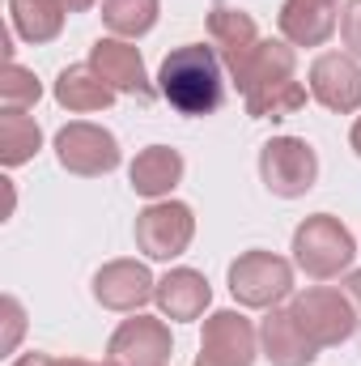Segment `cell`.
<instances>
[{"label": "cell", "instance_id": "277c9868", "mask_svg": "<svg viewBox=\"0 0 361 366\" xmlns=\"http://www.w3.org/2000/svg\"><path fill=\"white\" fill-rule=\"evenodd\" d=\"M289 311H293L298 328H302L319 350L345 345V341L357 332V311H353L349 294L336 290V285H310V290L293 294V298H289Z\"/></svg>", "mask_w": 361, "mask_h": 366}, {"label": "cell", "instance_id": "6da1fadb", "mask_svg": "<svg viewBox=\"0 0 361 366\" xmlns=\"http://www.w3.org/2000/svg\"><path fill=\"white\" fill-rule=\"evenodd\" d=\"M158 94L179 111V115H213L225 102V64L213 47L204 43H183L175 47L162 69H158Z\"/></svg>", "mask_w": 361, "mask_h": 366}, {"label": "cell", "instance_id": "9a60e30c", "mask_svg": "<svg viewBox=\"0 0 361 366\" xmlns=\"http://www.w3.org/2000/svg\"><path fill=\"white\" fill-rule=\"evenodd\" d=\"M208 39H213V51L221 56L225 73L234 77L247 64V56L260 47V26H255L251 13H243L234 4H213V13H208Z\"/></svg>", "mask_w": 361, "mask_h": 366}, {"label": "cell", "instance_id": "2e32d148", "mask_svg": "<svg viewBox=\"0 0 361 366\" xmlns=\"http://www.w3.org/2000/svg\"><path fill=\"white\" fill-rule=\"evenodd\" d=\"M260 354L272 366H315L319 345L298 328L289 307H272L268 315L260 320Z\"/></svg>", "mask_w": 361, "mask_h": 366}, {"label": "cell", "instance_id": "7a4b0ae2", "mask_svg": "<svg viewBox=\"0 0 361 366\" xmlns=\"http://www.w3.org/2000/svg\"><path fill=\"white\" fill-rule=\"evenodd\" d=\"M289 252H293V264L306 277L332 281V277H340V273L353 269L357 239H353V230H349L340 217H332V213H310V217L298 222Z\"/></svg>", "mask_w": 361, "mask_h": 366}, {"label": "cell", "instance_id": "cb8c5ba5", "mask_svg": "<svg viewBox=\"0 0 361 366\" xmlns=\"http://www.w3.org/2000/svg\"><path fill=\"white\" fill-rule=\"evenodd\" d=\"M39 98H43V81L30 69H21L17 60H9L0 69V107L4 111H30Z\"/></svg>", "mask_w": 361, "mask_h": 366}, {"label": "cell", "instance_id": "5b68a950", "mask_svg": "<svg viewBox=\"0 0 361 366\" xmlns=\"http://www.w3.org/2000/svg\"><path fill=\"white\" fill-rule=\"evenodd\" d=\"M56 162L77 179H102L123 162V149L111 128L90 124V119H73L56 132Z\"/></svg>", "mask_w": 361, "mask_h": 366}, {"label": "cell", "instance_id": "603a6c76", "mask_svg": "<svg viewBox=\"0 0 361 366\" xmlns=\"http://www.w3.org/2000/svg\"><path fill=\"white\" fill-rule=\"evenodd\" d=\"M306 98H310V90L293 77V81L260 94V98H247V115L251 119H289V115H298L306 107Z\"/></svg>", "mask_w": 361, "mask_h": 366}, {"label": "cell", "instance_id": "30bf717a", "mask_svg": "<svg viewBox=\"0 0 361 366\" xmlns=\"http://www.w3.org/2000/svg\"><path fill=\"white\" fill-rule=\"evenodd\" d=\"M106 354H111V362H119V366H171L175 341H171L166 320H153V315L136 311L132 320H123L111 332Z\"/></svg>", "mask_w": 361, "mask_h": 366}, {"label": "cell", "instance_id": "ac0fdd59", "mask_svg": "<svg viewBox=\"0 0 361 366\" xmlns=\"http://www.w3.org/2000/svg\"><path fill=\"white\" fill-rule=\"evenodd\" d=\"M183 171H187V162H183L179 149H171V145H149V149H141V154L132 158L128 183H132V192L145 196V200H166V196L183 183Z\"/></svg>", "mask_w": 361, "mask_h": 366}, {"label": "cell", "instance_id": "4fadbf2b", "mask_svg": "<svg viewBox=\"0 0 361 366\" xmlns=\"http://www.w3.org/2000/svg\"><path fill=\"white\" fill-rule=\"evenodd\" d=\"M293 73H298V51H293V43H285V39H260V47H255V51L247 56V64L234 73V86H238L243 102H247V98H260V94L293 81Z\"/></svg>", "mask_w": 361, "mask_h": 366}, {"label": "cell", "instance_id": "484cf974", "mask_svg": "<svg viewBox=\"0 0 361 366\" xmlns=\"http://www.w3.org/2000/svg\"><path fill=\"white\" fill-rule=\"evenodd\" d=\"M0 307H4V341H0V350H4V354H13V350H17V341H21V328H26V311H21V302H17L13 294H9Z\"/></svg>", "mask_w": 361, "mask_h": 366}, {"label": "cell", "instance_id": "ba28073f", "mask_svg": "<svg viewBox=\"0 0 361 366\" xmlns=\"http://www.w3.org/2000/svg\"><path fill=\"white\" fill-rule=\"evenodd\" d=\"M90 69L111 86L115 94H128V98H141V102H153V98H162L158 86L149 81V73H145V60H141V47L136 43H128V39H115V34H106V39H93L90 47Z\"/></svg>", "mask_w": 361, "mask_h": 366}, {"label": "cell", "instance_id": "ffe728a7", "mask_svg": "<svg viewBox=\"0 0 361 366\" xmlns=\"http://www.w3.org/2000/svg\"><path fill=\"white\" fill-rule=\"evenodd\" d=\"M64 4L60 0H9V26L26 43H56L64 30Z\"/></svg>", "mask_w": 361, "mask_h": 366}, {"label": "cell", "instance_id": "7c38bea8", "mask_svg": "<svg viewBox=\"0 0 361 366\" xmlns=\"http://www.w3.org/2000/svg\"><path fill=\"white\" fill-rule=\"evenodd\" d=\"M200 354L217 366H251L260 358V328L243 311H213L204 320Z\"/></svg>", "mask_w": 361, "mask_h": 366}, {"label": "cell", "instance_id": "44dd1931", "mask_svg": "<svg viewBox=\"0 0 361 366\" xmlns=\"http://www.w3.org/2000/svg\"><path fill=\"white\" fill-rule=\"evenodd\" d=\"M43 149V128L26 115V111H4L0 115V167H26L34 154Z\"/></svg>", "mask_w": 361, "mask_h": 366}, {"label": "cell", "instance_id": "52a82bcc", "mask_svg": "<svg viewBox=\"0 0 361 366\" xmlns=\"http://www.w3.org/2000/svg\"><path fill=\"white\" fill-rule=\"evenodd\" d=\"M260 183L280 200H298L319 183V154L302 137H272L260 149Z\"/></svg>", "mask_w": 361, "mask_h": 366}, {"label": "cell", "instance_id": "7402d4cb", "mask_svg": "<svg viewBox=\"0 0 361 366\" xmlns=\"http://www.w3.org/2000/svg\"><path fill=\"white\" fill-rule=\"evenodd\" d=\"M158 13H162V0H102V26L128 43L145 39L158 26Z\"/></svg>", "mask_w": 361, "mask_h": 366}, {"label": "cell", "instance_id": "d6a6232c", "mask_svg": "<svg viewBox=\"0 0 361 366\" xmlns=\"http://www.w3.org/2000/svg\"><path fill=\"white\" fill-rule=\"evenodd\" d=\"M319 4H340V0H319Z\"/></svg>", "mask_w": 361, "mask_h": 366}, {"label": "cell", "instance_id": "5bb4252c", "mask_svg": "<svg viewBox=\"0 0 361 366\" xmlns=\"http://www.w3.org/2000/svg\"><path fill=\"white\" fill-rule=\"evenodd\" d=\"M153 302H158L162 320H171V324H195L208 311V302H213V285H208V277L200 273V269L179 264L166 277H158Z\"/></svg>", "mask_w": 361, "mask_h": 366}, {"label": "cell", "instance_id": "4dcf8cb0", "mask_svg": "<svg viewBox=\"0 0 361 366\" xmlns=\"http://www.w3.org/2000/svg\"><path fill=\"white\" fill-rule=\"evenodd\" d=\"M191 366H217V362H208V358H204V354H200V358H195V362Z\"/></svg>", "mask_w": 361, "mask_h": 366}, {"label": "cell", "instance_id": "e0dca14e", "mask_svg": "<svg viewBox=\"0 0 361 366\" xmlns=\"http://www.w3.org/2000/svg\"><path fill=\"white\" fill-rule=\"evenodd\" d=\"M276 26H280V39L293 43V47H323L340 30V17H336V4L285 0L280 13H276Z\"/></svg>", "mask_w": 361, "mask_h": 366}, {"label": "cell", "instance_id": "4316f807", "mask_svg": "<svg viewBox=\"0 0 361 366\" xmlns=\"http://www.w3.org/2000/svg\"><path fill=\"white\" fill-rule=\"evenodd\" d=\"M9 366H86V358H68V362H64V358H51V354H39V350H34V354L13 358Z\"/></svg>", "mask_w": 361, "mask_h": 366}, {"label": "cell", "instance_id": "83f0119b", "mask_svg": "<svg viewBox=\"0 0 361 366\" xmlns=\"http://www.w3.org/2000/svg\"><path fill=\"white\" fill-rule=\"evenodd\" d=\"M340 290L349 294V302H353V311H357V328H361V269H349Z\"/></svg>", "mask_w": 361, "mask_h": 366}, {"label": "cell", "instance_id": "8992f818", "mask_svg": "<svg viewBox=\"0 0 361 366\" xmlns=\"http://www.w3.org/2000/svg\"><path fill=\"white\" fill-rule=\"evenodd\" d=\"M132 234H136V247L145 252V260H166L171 264L195 239V213H191V204L171 200V196L166 200H149L136 213Z\"/></svg>", "mask_w": 361, "mask_h": 366}, {"label": "cell", "instance_id": "f1b7e54d", "mask_svg": "<svg viewBox=\"0 0 361 366\" xmlns=\"http://www.w3.org/2000/svg\"><path fill=\"white\" fill-rule=\"evenodd\" d=\"M349 145H353V154L361 158V115L353 119V128H349Z\"/></svg>", "mask_w": 361, "mask_h": 366}, {"label": "cell", "instance_id": "3957f363", "mask_svg": "<svg viewBox=\"0 0 361 366\" xmlns=\"http://www.w3.org/2000/svg\"><path fill=\"white\" fill-rule=\"evenodd\" d=\"M225 277H230L234 302L251 307V311H272L293 294V264L285 256H276V252H264V247L243 252Z\"/></svg>", "mask_w": 361, "mask_h": 366}, {"label": "cell", "instance_id": "d4e9b609", "mask_svg": "<svg viewBox=\"0 0 361 366\" xmlns=\"http://www.w3.org/2000/svg\"><path fill=\"white\" fill-rule=\"evenodd\" d=\"M340 43L345 51L361 60V0H345V13H340Z\"/></svg>", "mask_w": 361, "mask_h": 366}, {"label": "cell", "instance_id": "d6986e66", "mask_svg": "<svg viewBox=\"0 0 361 366\" xmlns=\"http://www.w3.org/2000/svg\"><path fill=\"white\" fill-rule=\"evenodd\" d=\"M51 98H56L64 111H73V115H93V111H106V107L115 102V90L93 73L90 64H68V69L56 77Z\"/></svg>", "mask_w": 361, "mask_h": 366}, {"label": "cell", "instance_id": "1f68e13d", "mask_svg": "<svg viewBox=\"0 0 361 366\" xmlns=\"http://www.w3.org/2000/svg\"><path fill=\"white\" fill-rule=\"evenodd\" d=\"M86 366H119V362H111V358H106V362H86Z\"/></svg>", "mask_w": 361, "mask_h": 366}, {"label": "cell", "instance_id": "9c48e42d", "mask_svg": "<svg viewBox=\"0 0 361 366\" xmlns=\"http://www.w3.org/2000/svg\"><path fill=\"white\" fill-rule=\"evenodd\" d=\"M306 90L319 107H327L336 115H353V111H361V60H353L349 51L315 56V64L306 73Z\"/></svg>", "mask_w": 361, "mask_h": 366}, {"label": "cell", "instance_id": "8fae6325", "mask_svg": "<svg viewBox=\"0 0 361 366\" xmlns=\"http://www.w3.org/2000/svg\"><path fill=\"white\" fill-rule=\"evenodd\" d=\"M153 294H158V281L141 260H106L93 273V302L106 311L136 315L145 302H153Z\"/></svg>", "mask_w": 361, "mask_h": 366}, {"label": "cell", "instance_id": "f546056e", "mask_svg": "<svg viewBox=\"0 0 361 366\" xmlns=\"http://www.w3.org/2000/svg\"><path fill=\"white\" fill-rule=\"evenodd\" d=\"M60 4H64L68 13H86V9H93V4H98V0H60Z\"/></svg>", "mask_w": 361, "mask_h": 366}]
</instances>
